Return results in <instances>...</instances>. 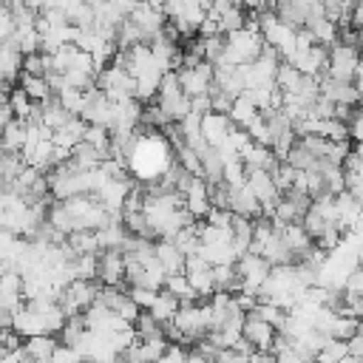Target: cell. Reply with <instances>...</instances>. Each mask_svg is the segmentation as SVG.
Returning <instances> with one entry per match:
<instances>
[{"label":"cell","instance_id":"6da1fadb","mask_svg":"<svg viewBox=\"0 0 363 363\" xmlns=\"http://www.w3.org/2000/svg\"><path fill=\"white\" fill-rule=\"evenodd\" d=\"M267 43H264V37H261V31H255V28H235V31H230V34H224V51H221V57H218V62H227V65H244V62H252L258 54H261V48H264ZM216 65V62H213Z\"/></svg>","mask_w":363,"mask_h":363},{"label":"cell","instance_id":"7a4b0ae2","mask_svg":"<svg viewBox=\"0 0 363 363\" xmlns=\"http://www.w3.org/2000/svg\"><path fill=\"white\" fill-rule=\"evenodd\" d=\"M94 85L102 88L113 102H119V99H125V96H136V77H133L128 68L116 65V62L102 65V68L96 71V82H94Z\"/></svg>","mask_w":363,"mask_h":363},{"label":"cell","instance_id":"3957f363","mask_svg":"<svg viewBox=\"0 0 363 363\" xmlns=\"http://www.w3.org/2000/svg\"><path fill=\"white\" fill-rule=\"evenodd\" d=\"M96 292H99V286L94 284V278H74L71 284H65L60 289L57 303L62 306L65 315H79L96 301Z\"/></svg>","mask_w":363,"mask_h":363},{"label":"cell","instance_id":"277c9868","mask_svg":"<svg viewBox=\"0 0 363 363\" xmlns=\"http://www.w3.org/2000/svg\"><path fill=\"white\" fill-rule=\"evenodd\" d=\"M235 269H238V275H241V289L258 295V286L267 281L272 264H269L261 252H241V255L235 258Z\"/></svg>","mask_w":363,"mask_h":363},{"label":"cell","instance_id":"5b68a950","mask_svg":"<svg viewBox=\"0 0 363 363\" xmlns=\"http://www.w3.org/2000/svg\"><path fill=\"white\" fill-rule=\"evenodd\" d=\"M360 60V48L357 45H346L340 40H335L329 45V57H326V74L335 79H352L354 68Z\"/></svg>","mask_w":363,"mask_h":363},{"label":"cell","instance_id":"8992f818","mask_svg":"<svg viewBox=\"0 0 363 363\" xmlns=\"http://www.w3.org/2000/svg\"><path fill=\"white\" fill-rule=\"evenodd\" d=\"M176 77H179V85L187 96H199V94H207L210 85H213V62L201 60L196 65H179L176 68Z\"/></svg>","mask_w":363,"mask_h":363},{"label":"cell","instance_id":"52a82bcc","mask_svg":"<svg viewBox=\"0 0 363 363\" xmlns=\"http://www.w3.org/2000/svg\"><path fill=\"white\" fill-rule=\"evenodd\" d=\"M128 17L133 20V26L142 31V40L145 43H150L159 31H162V26H164V11L159 9V6H153V3H147V0H136V6L128 11Z\"/></svg>","mask_w":363,"mask_h":363},{"label":"cell","instance_id":"ba28073f","mask_svg":"<svg viewBox=\"0 0 363 363\" xmlns=\"http://www.w3.org/2000/svg\"><path fill=\"white\" fill-rule=\"evenodd\" d=\"M241 337H244V340H247L252 349L269 352L272 337H275V326H272L269 320L255 318L252 312H244V320H241Z\"/></svg>","mask_w":363,"mask_h":363},{"label":"cell","instance_id":"9c48e42d","mask_svg":"<svg viewBox=\"0 0 363 363\" xmlns=\"http://www.w3.org/2000/svg\"><path fill=\"white\" fill-rule=\"evenodd\" d=\"M326 57H329L326 45L312 43V45L303 48V51H292V57H289L286 62H292V65H295L301 74H306V77H318V74H326Z\"/></svg>","mask_w":363,"mask_h":363},{"label":"cell","instance_id":"30bf717a","mask_svg":"<svg viewBox=\"0 0 363 363\" xmlns=\"http://www.w3.org/2000/svg\"><path fill=\"white\" fill-rule=\"evenodd\" d=\"M278 233H281V238H284V244H286V250L292 252V258L298 261V258H303L312 247H315V238L306 233V227L301 224V221H289V224H272Z\"/></svg>","mask_w":363,"mask_h":363},{"label":"cell","instance_id":"8fae6325","mask_svg":"<svg viewBox=\"0 0 363 363\" xmlns=\"http://www.w3.org/2000/svg\"><path fill=\"white\" fill-rule=\"evenodd\" d=\"M96 278L111 286L125 284V252L122 250H102L96 261Z\"/></svg>","mask_w":363,"mask_h":363},{"label":"cell","instance_id":"7c38bea8","mask_svg":"<svg viewBox=\"0 0 363 363\" xmlns=\"http://www.w3.org/2000/svg\"><path fill=\"white\" fill-rule=\"evenodd\" d=\"M184 196V207L190 210V216L199 221V218H204L207 213H210V184H207V179L204 176H193L190 179V184H187V190L182 193Z\"/></svg>","mask_w":363,"mask_h":363},{"label":"cell","instance_id":"4fadbf2b","mask_svg":"<svg viewBox=\"0 0 363 363\" xmlns=\"http://www.w3.org/2000/svg\"><path fill=\"white\" fill-rule=\"evenodd\" d=\"M233 128H235V122L230 119V113H218V111L201 113V136H204V142L213 145V147H218V145L230 136Z\"/></svg>","mask_w":363,"mask_h":363},{"label":"cell","instance_id":"5bb4252c","mask_svg":"<svg viewBox=\"0 0 363 363\" xmlns=\"http://www.w3.org/2000/svg\"><path fill=\"white\" fill-rule=\"evenodd\" d=\"M9 326H11V332H17V337H31V335H43V332H45L40 312L31 309L28 303H20V306L11 312ZM45 335H48V332H45Z\"/></svg>","mask_w":363,"mask_h":363},{"label":"cell","instance_id":"9a60e30c","mask_svg":"<svg viewBox=\"0 0 363 363\" xmlns=\"http://www.w3.org/2000/svg\"><path fill=\"white\" fill-rule=\"evenodd\" d=\"M130 179H105L99 184V190L94 193V199L105 207V210H122L125 204V196L130 193Z\"/></svg>","mask_w":363,"mask_h":363},{"label":"cell","instance_id":"2e32d148","mask_svg":"<svg viewBox=\"0 0 363 363\" xmlns=\"http://www.w3.org/2000/svg\"><path fill=\"white\" fill-rule=\"evenodd\" d=\"M23 303V275L17 269L0 272V309L14 312Z\"/></svg>","mask_w":363,"mask_h":363},{"label":"cell","instance_id":"e0dca14e","mask_svg":"<svg viewBox=\"0 0 363 363\" xmlns=\"http://www.w3.org/2000/svg\"><path fill=\"white\" fill-rule=\"evenodd\" d=\"M227 207H230L233 213H238V216H247V218H258V216H261V201L252 196V190L247 187V182L238 184V187H230V193H227Z\"/></svg>","mask_w":363,"mask_h":363},{"label":"cell","instance_id":"ac0fdd59","mask_svg":"<svg viewBox=\"0 0 363 363\" xmlns=\"http://www.w3.org/2000/svg\"><path fill=\"white\" fill-rule=\"evenodd\" d=\"M303 28H306V31L312 34V40L320 43V45H332V43L337 40V26H335L323 11H312V14H306Z\"/></svg>","mask_w":363,"mask_h":363},{"label":"cell","instance_id":"d6986e66","mask_svg":"<svg viewBox=\"0 0 363 363\" xmlns=\"http://www.w3.org/2000/svg\"><path fill=\"white\" fill-rule=\"evenodd\" d=\"M20 74H23V54L14 48L11 40H3L0 43V79L11 85L14 79H20Z\"/></svg>","mask_w":363,"mask_h":363},{"label":"cell","instance_id":"ffe728a7","mask_svg":"<svg viewBox=\"0 0 363 363\" xmlns=\"http://www.w3.org/2000/svg\"><path fill=\"white\" fill-rule=\"evenodd\" d=\"M156 261L162 264L164 275L184 272V252H182L170 238H159V241H156Z\"/></svg>","mask_w":363,"mask_h":363},{"label":"cell","instance_id":"44dd1931","mask_svg":"<svg viewBox=\"0 0 363 363\" xmlns=\"http://www.w3.org/2000/svg\"><path fill=\"white\" fill-rule=\"evenodd\" d=\"M85 128H88V122H85L82 116H71L65 125H60V128H54V130H51V139H54V145H60V147H68V150H71L77 142H82Z\"/></svg>","mask_w":363,"mask_h":363},{"label":"cell","instance_id":"7402d4cb","mask_svg":"<svg viewBox=\"0 0 363 363\" xmlns=\"http://www.w3.org/2000/svg\"><path fill=\"white\" fill-rule=\"evenodd\" d=\"M199 252L204 255L207 264H235L238 252L233 247V238H218L210 244H199Z\"/></svg>","mask_w":363,"mask_h":363},{"label":"cell","instance_id":"603a6c76","mask_svg":"<svg viewBox=\"0 0 363 363\" xmlns=\"http://www.w3.org/2000/svg\"><path fill=\"white\" fill-rule=\"evenodd\" d=\"M105 156H111V153H105V150H99V147H94L91 142H77L74 147H71V164L74 167H79V170H91V167H99V162L105 159Z\"/></svg>","mask_w":363,"mask_h":363},{"label":"cell","instance_id":"cb8c5ba5","mask_svg":"<svg viewBox=\"0 0 363 363\" xmlns=\"http://www.w3.org/2000/svg\"><path fill=\"white\" fill-rule=\"evenodd\" d=\"M128 227L122 221H108L96 230V241H99V250H122L125 241H128Z\"/></svg>","mask_w":363,"mask_h":363},{"label":"cell","instance_id":"d4e9b609","mask_svg":"<svg viewBox=\"0 0 363 363\" xmlns=\"http://www.w3.org/2000/svg\"><path fill=\"white\" fill-rule=\"evenodd\" d=\"M57 343H60V340H54V335H45V332H43V335L26 337L23 349H26V357H28V360H51Z\"/></svg>","mask_w":363,"mask_h":363},{"label":"cell","instance_id":"484cf974","mask_svg":"<svg viewBox=\"0 0 363 363\" xmlns=\"http://www.w3.org/2000/svg\"><path fill=\"white\" fill-rule=\"evenodd\" d=\"M26 145V122L23 119H11L3 130H0V147L9 153H20Z\"/></svg>","mask_w":363,"mask_h":363},{"label":"cell","instance_id":"4316f807","mask_svg":"<svg viewBox=\"0 0 363 363\" xmlns=\"http://www.w3.org/2000/svg\"><path fill=\"white\" fill-rule=\"evenodd\" d=\"M65 244L71 247L74 255H85V252H102L99 241H96V230H71L65 235Z\"/></svg>","mask_w":363,"mask_h":363},{"label":"cell","instance_id":"83f0119b","mask_svg":"<svg viewBox=\"0 0 363 363\" xmlns=\"http://www.w3.org/2000/svg\"><path fill=\"white\" fill-rule=\"evenodd\" d=\"M179 306H182V301H179V298H176L173 292H167V289L162 292V289H159L147 312H150V315H153L156 320H162V323H167V320H170V318L176 315V309H179Z\"/></svg>","mask_w":363,"mask_h":363},{"label":"cell","instance_id":"f1b7e54d","mask_svg":"<svg viewBox=\"0 0 363 363\" xmlns=\"http://www.w3.org/2000/svg\"><path fill=\"white\" fill-rule=\"evenodd\" d=\"M303 77H306V74H301V71H298L292 62L281 60V62H278V71H275V85H278L284 94H295V91L301 88Z\"/></svg>","mask_w":363,"mask_h":363},{"label":"cell","instance_id":"f546056e","mask_svg":"<svg viewBox=\"0 0 363 363\" xmlns=\"http://www.w3.org/2000/svg\"><path fill=\"white\" fill-rule=\"evenodd\" d=\"M184 275H187V281H190V286L196 289V295H199V298H210V295L216 292V281H213V264L199 267V269H187Z\"/></svg>","mask_w":363,"mask_h":363},{"label":"cell","instance_id":"4dcf8cb0","mask_svg":"<svg viewBox=\"0 0 363 363\" xmlns=\"http://www.w3.org/2000/svg\"><path fill=\"white\" fill-rule=\"evenodd\" d=\"M213 281H216V289H224V292L241 289V275L235 264H213Z\"/></svg>","mask_w":363,"mask_h":363},{"label":"cell","instance_id":"1f68e13d","mask_svg":"<svg viewBox=\"0 0 363 363\" xmlns=\"http://www.w3.org/2000/svg\"><path fill=\"white\" fill-rule=\"evenodd\" d=\"M20 85H23V91L34 99V102H45L48 96H51V88H48V79L45 77H40V74H20Z\"/></svg>","mask_w":363,"mask_h":363},{"label":"cell","instance_id":"d6a6232c","mask_svg":"<svg viewBox=\"0 0 363 363\" xmlns=\"http://www.w3.org/2000/svg\"><path fill=\"white\" fill-rule=\"evenodd\" d=\"M221 179L227 182V187H238L247 182V164L238 153L233 156H224V170H221Z\"/></svg>","mask_w":363,"mask_h":363},{"label":"cell","instance_id":"836d02e7","mask_svg":"<svg viewBox=\"0 0 363 363\" xmlns=\"http://www.w3.org/2000/svg\"><path fill=\"white\" fill-rule=\"evenodd\" d=\"M284 162H289L295 170H312V167H318V156H315L309 147H303L298 139H295V145L286 150Z\"/></svg>","mask_w":363,"mask_h":363},{"label":"cell","instance_id":"e575fe53","mask_svg":"<svg viewBox=\"0 0 363 363\" xmlns=\"http://www.w3.org/2000/svg\"><path fill=\"white\" fill-rule=\"evenodd\" d=\"M164 289H167V292H173L182 303H190V301H196V298H199V295H196V289L190 286V281H187V275H184V272L167 275V278H164Z\"/></svg>","mask_w":363,"mask_h":363},{"label":"cell","instance_id":"d590c367","mask_svg":"<svg viewBox=\"0 0 363 363\" xmlns=\"http://www.w3.org/2000/svg\"><path fill=\"white\" fill-rule=\"evenodd\" d=\"M244 23H247V14H244V6H238V3H233L230 9H224L218 14V31L221 34H230L235 28H244Z\"/></svg>","mask_w":363,"mask_h":363},{"label":"cell","instance_id":"8d00e7d4","mask_svg":"<svg viewBox=\"0 0 363 363\" xmlns=\"http://www.w3.org/2000/svg\"><path fill=\"white\" fill-rule=\"evenodd\" d=\"M252 116H258V108L244 96V94H238L235 99H233V108H230V119L238 125V128H247V122L252 119Z\"/></svg>","mask_w":363,"mask_h":363},{"label":"cell","instance_id":"74e56055","mask_svg":"<svg viewBox=\"0 0 363 363\" xmlns=\"http://www.w3.org/2000/svg\"><path fill=\"white\" fill-rule=\"evenodd\" d=\"M57 99L62 102V108H65L68 113L79 116L82 108H85V88H68V85H65V88L57 94Z\"/></svg>","mask_w":363,"mask_h":363},{"label":"cell","instance_id":"f35d334b","mask_svg":"<svg viewBox=\"0 0 363 363\" xmlns=\"http://www.w3.org/2000/svg\"><path fill=\"white\" fill-rule=\"evenodd\" d=\"M170 241H173V244H176V247L184 252V255L196 252V250H199V244H201V241H199V230H196V221H193V224H187V227H182L179 233H173V238H170Z\"/></svg>","mask_w":363,"mask_h":363},{"label":"cell","instance_id":"ab89813d","mask_svg":"<svg viewBox=\"0 0 363 363\" xmlns=\"http://www.w3.org/2000/svg\"><path fill=\"white\" fill-rule=\"evenodd\" d=\"M349 354V349H346V340H340V337H329L320 349H318V354H315V360H320V363H332V360H343Z\"/></svg>","mask_w":363,"mask_h":363},{"label":"cell","instance_id":"60d3db41","mask_svg":"<svg viewBox=\"0 0 363 363\" xmlns=\"http://www.w3.org/2000/svg\"><path fill=\"white\" fill-rule=\"evenodd\" d=\"M82 139H85V142H91L94 147L105 150V153H108V147H111V130H108L105 125H88Z\"/></svg>","mask_w":363,"mask_h":363},{"label":"cell","instance_id":"b9f144b4","mask_svg":"<svg viewBox=\"0 0 363 363\" xmlns=\"http://www.w3.org/2000/svg\"><path fill=\"white\" fill-rule=\"evenodd\" d=\"M23 71H26V74H40V77H45V71H48V54H43V51L26 54V57H23Z\"/></svg>","mask_w":363,"mask_h":363},{"label":"cell","instance_id":"7bdbcfd3","mask_svg":"<svg viewBox=\"0 0 363 363\" xmlns=\"http://www.w3.org/2000/svg\"><path fill=\"white\" fill-rule=\"evenodd\" d=\"M201 45H204V60H207V62H218V57H221V51H224V34L201 37Z\"/></svg>","mask_w":363,"mask_h":363},{"label":"cell","instance_id":"ee69618b","mask_svg":"<svg viewBox=\"0 0 363 363\" xmlns=\"http://www.w3.org/2000/svg\"><path fill=\"white\" fill-rule=\"evenodd\" d=\"M233 94H227V91H221V88H216V85H210V111H218V113H230V108H233Z\"/></svg>","mask_w":363,"mask_h":363},{"label":"cell","instance_id":"f6af8a7d","mask_svg":"<svg viewBox=\"0 0 363 363\" xmlns=\"http://www.w3.org/2000/svg\"><path fill=\"white\" fill-rule=\"evenodd\" d=\"M204 221H210V224H216V227H224V230H230V224H233V210L230 207H210V213L204 216Z\"/></svg>","mask_w":363,"mask_h":363},{"label":"cell","instance_id":"bcb514c9","mask_svg":"<svg viewBox=\"0 0 363 363\" xmlns=\"http://www.w3.org/2000/svg\"><path fill=\"white\" fill-rule=\"evenodd\" d=\"M343 292H349V295H363V267H360V264L346 275Z\"/></svg>","mask_w":363,"mask_h":363},{"label":"cell","instance_id":"7dc6e473","mask_svg":"<svg viewBox=\"0 0 363 363\" xmlns=\"http://www.w3.org/2000/svg\"><path fill=\"white\" fill-rule=\"evenodd\" d=\"M156 292H159V289H147V286H130V292H128V295L136 301V306H139V309H150V303H153Z\"/></svg>","mask_w":363,"mask_h":363},{"label":"cell","instance_id":"c3c4849f","mask_svg":"<svg viewBox=\"0 0 363 363\" xmlns=\"http://www.w3.org/2000/svg\"><path fill=\"white\" fill-rule=\"evenodd\" d=\"M11 119H17V116H14V111H11V105H9V102H0V130H3Z\"/></svg>","mask_w":363,"mask_h":363},{"label":"cell","instance_id":"681fc988","mask_svg":"<svg viewBox=\"0 0 363 363\" xmlns=\"http://www.w3.org/2000/svg\"><path fill=\"white\" fill-rule=\"evenodd\" d=\"M233 3H238V6H244V9H250V11L269 9V0H233Z\"/></svg>","mask_w":363,"mask_h":363},{"label":"cell","instance_id":"f907efd6","mask_svg":"<svg viewBox=\"0 0 363 363\" xmlns=\"http://www.w3.org/2000/svg\"><path fill=\"white\" fill-rule=\"evenodd\" d=\"M9 94H11V85L0 79V102H9Z\"/></svg>","mask_w":363,"mask_h":363},{"label":"cell","instance_id":"816d5d0a","mask_svg":"<svg viewBox=\"0 0 363 363\" xmlns=\"http://www.w3.org/2000/svg\"><path fill=\"white\" fill-rule=\"evenodd\" d=\"M3 3H6V0H0V6H3Z\"/></svg>","mask_w":363,"mask_h":363}]
</instances>
